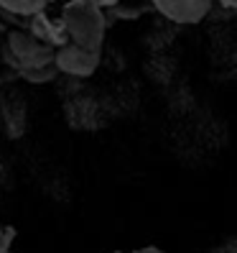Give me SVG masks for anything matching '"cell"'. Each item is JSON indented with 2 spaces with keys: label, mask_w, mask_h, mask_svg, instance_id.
I'll list each match as a JSON object with an SVG mask.
<instances>
[{
  "label": "cell",
  "mask_w": 237,
  "mask_h": 253,
  "mask_svg": "<svg viewBox=\"0 0 237 253\" xmlns=\"http://www.w3.org/2000/svg\"><path fill=\"white\" fill-rule=\"evenodd\" d=\"M135 253H164V251L156 248V246H148V248H140V251H135Z\"/></svg>",
  "instance_id": "obj_8"
},
{
  "label": "cell",
  "mask_w": 237,
  "mask_h": 253,
  "mask_svg": "<svg viewBox=\"0 0 237 253\" xmlns=\"http://www.w3.org/2000/svg\"><path fill=\"white\" fill-rule=\"evenodd\" d=\"M115 253H123V251H115Z\"/></svg>",
  "instance_id": "obj_12"
},
{
  "label": "cell",
  "mask_w": 237,
  "mask_h": 253,
  "mask_svg": "<svg viewBox=\"0 0 237 253\" xmlns=\"http://www.w3.org/2000/svg\"><path fill=\"white\" fill-rule=\"evenodd\" d=\"M21 74L28 80V82H36V84H41V82H49V80H54L56 77V67H54V62L51 64H41V67H28V69H21Z\"/></svg>",
  "instance_id": "obj_6"
},
{
  "label": "cell",
  "mask_w": 237,
  "mask_h": 253,
  "mask_svg": "<svg viewBox=\"0 0 237 253\" xmlns=\"http://www.w3.org/2000/svg\"><path fill=\"white\" fill-rule=\"evenodd\" d=\"M0 233H3V225H0Z\"/></svg>",
  "instance_id": "obj_11"
},
{
  "label": "cell",
  "mask_w": 237,
  "mask_h": 253,
  "mask_svg": "<svg viewBox=\"0 0 237 253\" xmlns=\"http://www.w3.org/2000/svg\"><path fill=\"white\" fill-rule=\"evenodd\" d=\"M115 3H117V0H97L100 8H107V5H115Z\"/></svg>",
  "instance_id": "obj_9"
},
{
  "label": "cell",
  "mask_w": 237,
  "mask_h": 253,
  "mask_svg": "<svg viewBox=\"0 0 237 253\" xmlns=\"http://www.w3.org/2000/svg\"><path fill=\"white\" fill-rule=\"evenodd\" d=\"M49 0H0V10L13 13V16H36L43 13Z\"/></svg>",
  "instance_id": "obj_5"
},
{
  "label": "cell",
  "mask_w": 237,
  "mask_h": 253,
  "mask_svg": "<svg viewBox=\"0 0 237 253\" xmlns=\"http://www.w3.org/2000/svg\"><path fill=\"white\" fill-rule=\"evenodd\" d=\"M0 253H13V251H0Z\"/></svg>",
  "instance_id": "obj_10"
},
{
  "label": "cell",
  "mask_w": 237,
  "mask_h": 253,
  "mask_svg": "<svg viewBox=\"0 0 237 253\" xmlns=\"http://www.w3.org/2000/svg\"><path fill=\"white\" fill-rule=\"evenodd\" d=\"M217 3L225 8V10H235L237 8V0H217Z\"/></svg>",
  "instance_id": "obj_7"
},
{
  "label": "cell",
  "mask_w": 237,
  "mask_h": 253,
  "mask_svg": "<svg viewBox=\"0 0 237 253\" xmlns=\"http://www.w3.org/2000/svg\"><path fill=\"white\" fill-rule=\"evenodd\" d=\"M54 67L56 72L69 74V77H90L100 67V51H87L74 43H64L54 54Z\"/></svg>",
  "instance_id": "obj_2"
},
{
  "label": "cell",
  "mask_w": 237,
  "mask_h": 253,
  "mask_svg": "<svg viewBox=\"0 0 237 253\" xmlns=\"http://www.w3.org/2000/svg\"><path fill=\"white\" fill-rule=\"evenodd\" d=\"M214 0H153L156 10L173 23H199L212 10Z\"/></svg>",
  "instance_id": "obj_4"
},
{
  "label": "cell",
  "mask_w": 237,
  "mask_h": 253,
  "mask_svg": "<svg viewBox=\"0 0 237 253\" xmlns=\"http://www.w3.org/2000/svg\"><path fill=\"white\" fill-rule=\"evenodd\" d=\"M62 28L69 43L87 51H100L107 23L97 0H69L62 10Z\"/></svg>",
  "instance_id": "obj_1"
},
{
  "label": "cell",
  "mask_w": 237,
  "mask_h": 253,
  "mask_svg": "<svg viewBox=\"0 0 237 253\" xmlns=\"http://www.w3.org/2000/svg\"><path fill=\"white\" fill-rule=\"evenodd\" d=\"M8 46H10V54L13 59L21 64V69H28V67H41V64H51L54 62V49L41 43L38 39L28 36V34H10L8 36Z\"/></svg>",
  "instance_id": "obj_3"
}]
</instances>
